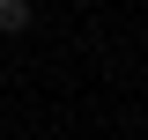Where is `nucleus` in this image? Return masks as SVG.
Masks as SVG:
<instances>
[{
	"label": "nucleus",
	"mask_w": 148,
	"mask_h": 140,
	"mask_svg": "<svg viewBox=\"0 0 148 140\" xmlns=\"http://www.w3.org/2000/svg\"><path fill=\"white\" fill-rule=\"evenodd\" d=\"M30 30V0H0V37H22Z\"/></svg>",
	"instance_id": "f257e3e1"
}]
</instances>
